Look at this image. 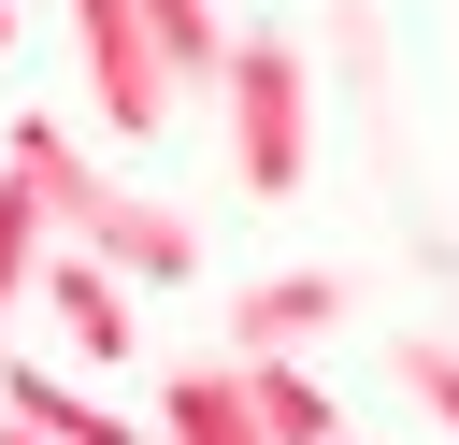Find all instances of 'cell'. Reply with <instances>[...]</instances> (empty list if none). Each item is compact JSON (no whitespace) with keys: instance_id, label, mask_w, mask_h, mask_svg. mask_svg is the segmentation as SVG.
<instances>
[{"instance_id":"2","label":"cell","mask_w":459,"mask_h":445,"mask_svg":"<svg viewBox=\"0 0 459 445\" xmlns=\"http://www.w3.org/2000/svg\"><path fill=\"white\" fill-rule=\"evenodd\" d=\"M72 57H86V115H100L115 144H143V129L186 115L172 72H158V43H143V0H72Z\"/></svg>"},{"instance_id":"1","label":"cell","mask_w":459,"mask_h":445,"mask_svg":"<svg viewBox=\"0 0 459 445\" xmlns=\"http://www.w3.org/2000/svg\"><path fill=\"white\" fill-rule=\"evenodd\" d=\"M215 100H230V172H244V201H301V172H316V57H301L287 29H244Z\"/></svg>"},{"instance_id":"6","label":"cell","mask_w":459,"mask_h":445,"mask_svg":"<svg viewBox=\"0 0 459 445\" xmlns=\"http://www.w3.org/2000/svg\"><path fill=\"white\" fill-rule=\"evenodd\" d=\"M0 416H14L29 445H158L143 416H115L100 388H72L57 359H0Z\"/></svg>"},{"instance_id":"10","label":"cell","mask_w":459,"mask_h":445,"mask_svg":"<svg viewBox=\"0 0 459 445\" xmlns=\"http://www.w3.org/2000/svg\"><path fill=\"white\" fill-rule=\"evenodd\" d=\"M244 402H258V431H273V445H359V416H344L301 359H244Z\"/></svg>"},{"instance_id":"13","label":"cell","mask_w":459,"mask_h":445,"mask_svg":"<svg viewBox=\"0 0 459 445\" xmlns=\"http://www.w3.org/2000/svg\"><path fill=\"white\" fill-rule=\"evenodd\" d=\"M0 445H29V431H14V416H0Z\"/></svg>"},{"instance_id":"12","label":"cell","mask_w":459,"mask_h":445,"mask_svg":"<svg viewBox=\"0 0 459 445\" xmlns=\"http://www.w3.org/2000/svg\"><path fill=\"white\" fill-rule=\"evenodd\" d=\"M387 373H402V388L430 402V431L459 445V330H402V345H387Z\"/></svg>"},{"instance_id":"3","label":"cell","mask_w":459,"mask_h":445,"mask_svg":"<svg viewBox=\"0 0 459 445\" xmlns=\"http://www.w3.org/2000/svg\"><path fill=\"white\" fill-rule=\"evenodd\" d=\"M29 301L57 316V345H72V359H100V373H129V345H143V287H115L100 258H72V244H57Z\"/></svg>"},{"instance_id":"8","label":"cell","mask_w":459,"mask_h":445,"mask_svg":"<svg viewBox=\"0 0 459 445\" xmlns=\"http://www.w3.org/2000/svg\"><path fill=\"white\" fill-rule=\"evenodd\" d=\"M158 445H273L244 402V359H172L158 373Z\"/></svg>"},{"instance_id":"14","label":"cell","mask_w":459,"mask_h":445,"mask_svg":"<svg viewBox=\"0 0 459 445\" xmlns=\"http://www.w3.org/2000/svg\"><path fill=\"white\" fill-rule=\"evenodd\" d=\"M0 43H14V0H0Z\"/></svg>"},{"instance_id":"5","label":"cell","mask_w":459,"mask_h":445,"mask_svg":"<svg viewBox=\"0 0 459 445\" xmlns=\"http://www.w3.org/2000/svg\"><path fill=\"white\" fill-rule=\"evenodd\" d=\"M0 172H29V187H43V215H57V244H86V230H100L115 201H129V187H115V172H100V158H86L72 129H57V115H14V144H0Z\"/></svg>"},{"instance_id":"9","label":"cell","mask_w":459,"mask_h":445,"mask_svg":"<svg viewBox=\"0 0 459 445\" xmlns=\"http://www.w3.org/2000/svg\"><path fill=\"white\" fill-rule=\"evenodd\" d=\"M143 43H158V72H172V100H201V86H230V0H143Z\"/></svg>"},{"instance_id":"4","label":"cell","mask_w":459,"mask_h":445,"mask_svg":"<svg viewBox=\"0 0 459 445\" xmlns=\"http://www.w3.org/2000/svg\"><path fill=\"white\" fill-rule=\"evenodd\" d=\"M344 273H258V287H230V345L215 359H301L316 330H344Z\"/></svg>"},{"instance_id":"7","label":"cell","mask_w":459,"mask_h":445,"mask_svg":"<svg viewBox=\"0 0 459 445\" xmlns=\"http://www.w3.org/2000/svg\"><path fill=\"white\" fill-rule=\"evenodd\" d=\"M72 258H100L115 287H172V273H201V215H186V201H143V187H129V201H115V215H100V230H86Z\"/></svg>"},{"instance_id":"11","label":"cell","mask_w":459,"mask_h":445,"mask_svg":"<svg viewBox=\"0 0 459 445\" xmlns=\"http://www.w3.org/2000/svg\"><path fill=\"white\" fill-rule=\"evenodd\" d=\"M43 258H57V215H43V187H29V172H0V316L43 287Z\"/></svg>"}]
</instances>
